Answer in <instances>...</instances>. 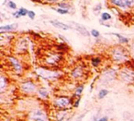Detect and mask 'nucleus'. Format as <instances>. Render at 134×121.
Masks as SVG:
<instances>
[{
  "instance_id": "6e6552de",
  "label": "nucleus",
  "mask_w": 134,
  "mask_h": 121,
  "mask_svg": "<svg viewBox=\"0 0 134 121\" xmlns=\"http://www.w3.org/2000/svg\"><path fill=\"white\" fill-rule=\"evenodd\" d=\"M54 104L58 108H65L70 105V100L68 97H58Z\"/></svg>"
},
{
  "instance_id": "393cba45",
  "label": "nucleus",
  "mask_w": 134,
  "mask_h": 121,
  "mask_svg": "<svg viewBox=\"0 0 134 121\" xmlns=\"http://www.w3.org/2000/svg\"><path fill=\"white\" fill-rule=\"evenodd\" d=\"M6 88V79L4 77H1V92H3Z\"/></svg>"
},
{
  "instance_id": "7ed1b4c3",
  "label": "nucleus",
  "mask_w": 134,
  "mask_h": 121,
  "mask_svg": "<svg viewBox=\"0 0 134 121\" xmlns=\"http://www.w3.org/2000/svg\"><path fill=\"white\" fill-rule=\"evenodd\" d=\"M29 121H48V117L43 110L34 109L29 115Z\"/></svg>"
},
{
  "instance_id": "1a4fd4ad",
  "label": "nucleus",
  "mask_w": 134,
  "mask_h": 121,
  "mask_svg": "<svg viewBox=\"0 0 134 121\" xmlns=\"http://www.w3.org/2000/svg\"><path fill=\"white\" fill-rule=\"evenodd\" d=\"M8 61L9 63H10V65L12 66V68H14V70H15L17 73H20L21 71H22V65L19 63V61H18L17 58L10 56V57H8Z\"/></svg>"
},
{
  "instance_id": "dca6fc26",
  "label": "nucleus",
  "mask_w": 134,
  "mask_h": 121,
  "mask_svg": "<svg viewBox=\"0 0 134 121\" xmlns=\"http://www.w3.org/2000/svg\"><path fill=\"white\" fill-rule=\"evenodd\" d=\"M111 34L117 36V37L118 38V40H119V43H121V44H127V43H129V39L122 36V35L118 34V33H111Z\"/></svg>"
},
{
  "instance_id": "4468645a",
  "label": "nucleus",
  "mask_w": 134,
  "mask_h": 121,
  "mask_svg": "<svg viewBox=\"0 0 134 121\" xmlns=\"http://www.w3.org/2000/svg\"><path fill=\"white\" fill-rule=\"evenodd\" d=\"M37 92H38V94H39L40 97L43 98V99H46V98L48 97V92L45 88H43V87H42V88L38 89Z\"/></svg>"
},
{
  "instance_id": "39448f33",
  "label": "nucleus",
  "mask_w": 134,
  "mask_h": 121,
  "mask_svg": "<svg viewBox=\"0 0 134 121\" xmlns=\"http://www.w3.org/2000/svg\"><path fill=\"white\" fill-rule=\"evenodd\" d=\"M62 59V56L58 54H52V55H48L45 57V63L47 66L50 67H54L60 63Z\"/></svg>"
},
{
  "instance_id": "cd10ccee",
  "label": "nucleus",
  "mask_w": 134,
  "mask_h": 121,
  "mask_svg": "<svg viewBox=\"0 0 134 121\" xmlns=\"http://www.w3.org/2000/svg\"><path fill=\"white\" fill-rule=\"evenodd\" d=\"M48 1L52 3H54V2H57V1H59V0H48Z\"/></svg>"
},
{
  "instance_id": "f03ea898",
  "label": "nucleus",
  "mask_w": 134,
  "mask_h": 121,
  "mask_svg": "<svg viewBox=\"0 0 134 121\" xmlns=\"http://www.w3.org/2000/svg\"><path fill=\"white\" fill-rule=\"evenodd\" d=\"M36 73L39 75L40 77H41L42 79H54L59 77L60 74L59 72L53 71V70H49L43 68H40L36 69Z\"/></svg>"
},
{
  "instance_id": "423d86ee",
  "label": "nucleus",
  "mask_w": 134,
  "mask_h": 121,
  "mask_svg": "<svg viewBox=\"0 0 134 121\" xmlns=\"http://www.w3.org/2000/svg\"><path fill=\"white\" fill-rule=\"evenodd\" d=\"M120 77L124 82H134V71L131 69L125 68L120 72Z\"/></svg>"
},
{
  "instance_id": "0eeeda50",
  "label": "nucleus",
  "mask_w": 134,
  "mask_h": 121,
  "mask_svg": "<svg viewBox=\"0 0 134 121\" xmlns=\"http://www.w3.org/2000/svg\"><path fill=\"white\" fill-rule=\"evenodd\" d=\"M21 91L25 93H32L37 90L36 85L32 82H25L21 84Z\"/></svg>"
},
{
  "instance_id": "2eb2a0df",
  "label": "nucleus",
  "mask_w": 134,
  "mask_h": 121,
  "mask_svg": "<svg viewBox=\"0 0 134 121\" xmlns=\"http://www.w3.org/2000/svg\"><path fill=\"white\" fill-rule=\"evenodd\" d=\"M18 18L19 17H24V16H28V13H29V10H27L25 7H20L19 9L18 10Z\"/></svg>"
},
{
  "instance_id": "4be33fe9",
  "label": "nucleus",
  "mask_w": 134,
  "mask_h": 121,
  "mask_svg": "<svg viewBox=\"0 0 134 121\" xmlns=\"http://www.w3.org/2000/svg\"><path fill=\"white\" fill-rule=\"evenodd\" d=\"M56 10L59 14H61V15H65V14H68V10L67 9H64V8H60V7H58V8H56Z\"/></svg>"
},
{
  "instance_id": "a878e982",
  "label": "nucleus",
  "mask_w": 134,
  "mask_h": 121,
  "mask_svg": "<svg viewBox=\"0 0 134 121\" xmlns=\"http://www.w3.org/2000/svg\"><path fill=\"white\" fill-rule=\"evenodd\" d=\"M35 16H36V14H35L34 11H32V10H29V13H28V17H29L30 19H34Z\"/></svg>"
},
{
  "instance_id": "f8f14e48",
  "label": "nucleus",
  "mask_w": 134,
  "mask_h": 121,
  "mask_svg": "<svg viewBox=\"0 0 134 121\" xmlns=\"http://www.w3.org/2000/svg\"><path fill=\"white\" fill-rule=\"evenodd\" d=\"M50 23L54 26V27H56V28L61 29V30H64V31H67L71 29V27L69 25L64 23V22H61V21H51Z\"/></svg>"
},
{
  "instance_id": "5701e85b",
  "label": "nucleus",
  "mask_w": 134,
  "mask_h": 121,
  "mask_svg": "<svg viewBox=\"0 0 134 121\" xmlns=\"http://www.w3.org/2000/svg\"><path fill=\"white\" fill-rule=\"evenodd\" d=\"M7 7L9 8H11V9H16L17 8V4L13 1H8L7 2Z\"/></svg>"
},
{
  "instance_id": "aec40b11",
  "label": "nucleus",
  "mask_w": 134,
  "mask_h": 121,
  "mask_svg": "<svg viewBox=\"0 0 134 121\" xmlns=\"http://www.w3.org/2000/svg\"><path fill=\"white\" fill-rule=\"evenodd\" d=\"M70 7L71 6L69 5V4H67V3H59V4H58V7H60V8H64V9L69 10Z\"/></svg>"
},
{
  "instance_id": "f257e3e1",
  "label": "nucleus",
  "mask_w": 134,
  "mask_h": 121,
  "mask_svg": "<svg viewBox=\"0 0 134 121\" xmlns=\"http://www.w3.org/2000/svg\"><path fill=\"white\" fill-rule=\"evenodd\" d=\"M111 56H112V59H113L115 62H117V63L124 62V61L127 60L128 57H129L128 52L126 51L124 48H122V47H116L115 49H113L111 53Z\"/></svg>"
},
{
  "instance_id": "6ab92c4d",
  "label": "nucleus",
  "mask_w": 134,
  "mask_h": 121,
  "mask_svg": "<svg viewBox=\"0 0 134 121\" xmlns=\"http://www.w3.org/2000/svg\"><path fill=\"white\" fill-rule=\"evenodd\" d=\"M100 62H101V59H100L99 57H93L92 60H91V63H92V65H93L94 67H98L100 64Z\"/></svg>"
},
{
  "instance_id": "9d476101",
  "label": "nucleus",
  "mask_w": 134,
  "mask_h": 121,
  "mask_svg": "<svg viewBox=\"0 0 134 121\" xmlns=\"http://www.w3.org/2000/svg\"><path fill=\"white\" fill-rule=\"evenodd\" d=\"M84 71L82 67H76V68H74V69L72 70V72H71V76L75 79H80L84 76Z\"/></svg>"
},
{
  "instance_id": "bb28decb",
  "label": "nucleus",
  "mask_w": 134,
  "mask_h": 121,
  "mask_svg": "<svg viewBox=\"0 0 134 121\" xmlns=\"http://www.w3.org/2000/svg\"><path fill=\"white\" fill-rule=\"evenodd\" d=\"M98 121H107V116H104V117H100Z\"/></svg>"
},
{
  "instance_id": "ddd939ff",
  "label": "nucleus",
  "mask_w": 134,
  "mask_h": 121,
  "mask_svg": "<svg viewBox=\"0 0 134 121\" xmlns=\"http://www.w3.org/2000/svg\"><path fill=\"white\" fill-rule=\"evenodd\" d=\"M17 27H18V24L17 23L1 26V27H0V32H1V33H4L5 32H11V31H13V30H16Z\"/></svg>"
},
{
  "instance_id": "a211bd4d",
  "label": "nucleus",
  "mask_w": 134,
  "mask_h": 121,
  "mask_svg": "<svg viewBox=\"0 0 134 121\" xmlns=\"http://www.w3.org/2000/svg\"><path fill=\"white\" fill-rule=\"evenodd\" d=\"M107 94H108V91L106 90V89H102V90H100V92L98 93V98H99V99H103V98L106 97Z\"/></svg>"
},
{
  "instance_id": "9b49d317",
  "label": "nucleus",
  "mask_w": 134,
  "mask_h": 121,
  "mask_svg": "<svg viewBox=\"0 0 134 121\" xmlns=\"http://www.w3.org/2000/svg\"><path fill=\"white\" fill-rule=\"evenodd\" d=\"M71 24L74 26V28H75V30L77 31L78 33H80L82 35L86 36V37H88L89 35L91 34V33H88V31L86 29V27H84V26L81 25V24L76 23V22H71Z\"/></svg>"
},
{
  "instance_id": "b1692460",
  "label": "nucleus",
  "mask_w": 134,
  "mask_h": 121,
  "mask_svg": "<svg viewBox=\"0 0 134 121\" xmlns=\"http://www.w3.org/2000/svg\"><path fill=\"white\" fill-rule=\"evenodd\" d=\"M91 35H92L93 37H95V38H98L100 36V33H99V32H98V31L92 30V31H91Z\"/></svg>"
},
{
  "instance_id": "f3484780",
  "label": "nucleus",
  "mask_w": 134,
  "mask_h": 121,
  "mask_svg": "<svg viewBox=\"0 0 134 121\" xmlns=\"http://www.w3.org/2000/svg\"><path fill=\"white\" fill-rule=\"evenodd\" d=\"M111 15L109 14L108 12H102L101 13V19L104 21H110L111 19Z\"/></svg>"
},
{
  "instance_id": "20e7f679",
  "label": "nucleus",
  "mask_w": 134,
  "mask_h": 121,
  "mask_svg": "<svg viewBox=\"0 0 134 121\" xmlns=\"http://www.w3.org/2000/svg\"><path fill=\"white\" fill-rule=\"evenodd\" d=\"M110 3L122 10L130 9L134 7V0H110Z\"/></svg>"
},
{
  "instance_id": "412c9836",
  "label": "nucleus",
  "mask_w": 134,
  "mask_h": 121,
  "mask_svg": "<svg viewBox=\"0 0 134 121\" xmlns=\"http://www.w3.org/2000/svg\"><path fill=\"white\" fill-rule=\"evenodd\" d=\"M83 90H84V86H83V85H80V86H78L77 88L75 89V95H77V96L81 95V93H82Z\"/></svg>"
}]
</instances>
